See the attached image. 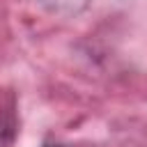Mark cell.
Wrapping results in <instances>:
<instances>
[{"mask_svg": "<svg viewBox=\"0 0 147 147\" xmlns=\"http://www.w3.org/2000/svg\"><path fill=\"white\" fill-rule=\"evenodd\" d=\"M16 138V122L9 115H0V147H11Z\"/></svg>", "mask_w": 147, "mask_h": 147, "instance_id": "1", "label": "cell"}, {"mask_svg": "<svg viewBox=\"0 0 147 147\" xmlns=\"http://www.w3.org/2000/svg\"><path fill=\"white\" fill-rule=\"evenodd\" d=\"M41 147H67V145H60V142H46V145H41Z\"/></svg>", "mask_w": 147, "mask_h": 147, "instance_id": "2", "label": "cell"}]
</instances>
